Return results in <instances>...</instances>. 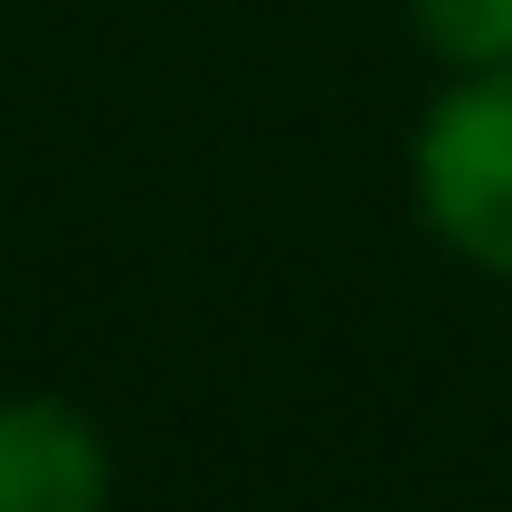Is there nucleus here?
<instances>
[{
    "label": "nucleus",
    "instance_id": "obj_1",
    "mask_svg": "<svg viewBox=\"0 0 512 512\" xmlns=\"http://www.w3.org/2000/svg\"><path fill=\"white\" fill-rule=\"evenodd\" d=\"M408 190L446 256L512 285V67L446 76L408 143Z\"/></svg>",
    "mask_w": 512,
    "mask_h": 512
},
{
    "label": "nucleus",
    "instance_id": "obj_2",
    "mask_svg": "<svg viewBox=\"0 0 512 512\" xmlns=\"http://www.w3.org/2000/svg\"><path fill=\"white\" fill-rule=\"evenodd\" d=\"M105 503L114 456L86 408L48 399V389L0 399V512H105Z\"/></svg>",
    "mask_w": 512,
    "mask_h": 512
},
{
    "label": "nucleus",
    "instance_id": "obj_3",
    "mask_svg": "<svg viewBox=\"0 0 512 512\" xmlns=\"http://www.w3.org/2000/svg\"><path fill=\"white\" fill-rule=\"evenodd\" d=\"M427 57L446 76H484V67H512V0H408Z\"/></svg>",
    "mask_w": 512,
    "mask_h": 512
}]
</instances>
